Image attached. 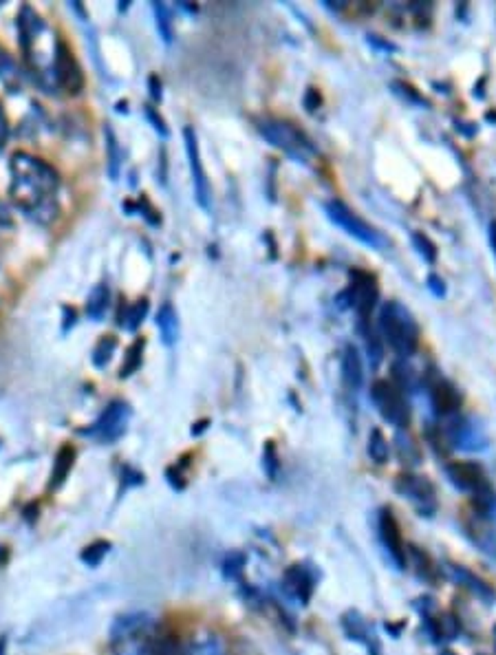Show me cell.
<instances>
[{
	"label": "cell",
	"instance_id": "ab89813d",
	"mask_svg": "<svg viewBox=\"0 0 496 655\" xmlns=\"http://www.w3.org/2000/svg\"><path fill=\"white\" fill-rule=\"evenodd\" d=\"M490 245H492V252H494V258H496V221L490 223Z\"/></svg>",
	"mask_w": 496,
	"mask_h": 655
},
{
	"label": "cell",
	"instance_id": "6da1fadb",
	"mask_svg": "<svg viewBox=\"0 0 496 655\" xmlns=\"http://www.w3.org/2000/svg\"><path fill=\"white\" fill-rule=\"evenodd\" d=\"M9 170H12L9 192L20 210L42 223L55 218V192L60 179L53 168L29 153H16L9 162Z\"/></svg>",
	"mask_w": 496,
	"mask_h": 655
},
{
	"label": "cell",
	"instance_id": "f35d334b",
	"mask_svg": "<svg viewBox=\"0 0 496 655\" xmlns=\"http://www.w3.org/2000/svg\"><path fill=\"white\" fill-rule=\"evenodd\" d=\"M0 225H12V212H9L5 201H0Z\"/></svg>",
	"mask_w": 496,
	"mask_h": 655
},
{
	"label": "cell",
	"instance_id": "4fadbf2b",
	"mask_svg": "<svg viewBox=\"0 0 496 655\" xmlns=\"http://www.w3.org/2000/svg\"><path fill=\"white\" fill-rule=\"evenodd\" d=\"M426 386H428V395L434 411L441 417H452L459 413L461 395L454 389L452 382H448L441 375H434V377H426Z\"/></svg>",
	"mask_w": 496,
	"mask_h": 655
},
{
	"label": "cell",
	"instance_id": "1f68e13d",
	"mask_svg": "<svg viewBox=\"0 0 496 655\" xmlns=\"http://www.w3.org/2000/svg\"><path fill=\"white\" fill-rule=\"evenodd\" d=\"M0 79L9 86L14 82V79H18V71H16V64H14V60L9 57L3 49H0Z\"/></svg>",
	"mask_w": 496,
	"mask_h": 655
},
{
	"label": "cell",
	"instance_id": "d590c367",
	"mask_svg": "<svg viewBox=\"0 0 496 655\" xmlns=\"http://www.w3.org/2000/svg\"><path fill=\"white\" fill-rule=\"evenodd\" d=\"M9 139V122H7V115H5V108L0 104V151L5 148Z\"/></svg>",
	"mask_w": 496,
	"mask_h": 655
},
{
	"label": "cell",
	"instance_id": "ba28073f",
	"mask_svg": "<svg viewBox=\"0 0 496 655\" xmlns=\"http://www.w3.org/2000/svg\"><path fill=\"white\" fill-rule=\"evenodd\" d=\"M183 142H185V153H187V162H190V172H192V185H194V196L196 203L207 212L212 207V190H210V181H207V175L203 170V162H201V151H198V139L192 126L183 128Z\"/></svg>",
	"mask_w": 496,
	"mask_h": 655
},
{
	"label": "cell",
	"instance_id": "8992f818",
	"mask_svg": "<svg viewBox=\"0 0 496 655\" xmlns=\"http://www.w3.org/2000/svg\"><path fill=\"white\" fill-rule=\"evenodd\" d=\"M371 400L377 413L384 422H389L395 428H406L410 424V409L406 402L404 391L389 380H375L371 386Z\"/></svg>",
	"mask_w": 496,
	"mask_h": 655
},
{
	"label": "cell",
	"instance_id": "cb8c5ba5",
	"mask_svg": "<svg viewBox=\"0 0 496 655\" xmlns=\"http://www.w3.org/2000/svg\"><path fill=\"white\" fill-rule=\"evenodd\" d=\"M146 313H148V300H137L133 305H128L122 311V316H119V324L126 326L128 331H135L137 326L144 322Z\"/></svg>",
	"mask_w": 496,
	"mask_h": 655
},
{
	"label": "cell",
	"instance_id": "44dd1931",
	"mask_svg": "<svg viewBox=\"0 0 496 655\" xmlns=\"http://www.w3.org/2000/svg\"><path fill=\"white\" fill-rule=\"evenodd\" d=\"M108 300H111V292H108V285L99 283L95 290L88 294L86 298V313L88 318H93V320H99L106 309H108Z\"/></svg>",
	"mask_w": 496,
	"mask_h": 655
},
{
	"label": "cell",
	"instance_id": "7a4b0ae2",
	"mask_svg": "<svg viewBox=\"0 0 496 655\" xmlns=\"http://www.w3.org/2000/svg\"><path fill=\"white\" fill-rule=\"evenodd\" d=\"M380 333L402 357H410L419 349V324L404 305L395 300L386 303L380 309Z\"/></svg>",
	"mask_w": 496,
	"mask_h": 655
},
{
	"label": "cell",
	"instance_id": "83f0119b",
	"mask_svg": "<svg viewBox=\"0 0 496 655\" xmlns=\"http://www.w3.org/2000/svg\"><path fill=\"white\" fill-rule=\"evenodd\" d=\"M144 346L146 342L144 340H135L131 344V349L126 353V362L122 364V369H119V377H128L133 375L139 366H142V353H144Z\"/></svg>",
	"mask_w": 496,
	"mask_h": 655
},
{
	"label": "cell",
	"instance_id": "9c48e42d",
	"mask_svg": "<svg viewBox=\"0 0 496 655\" xmlns=\"http://www.w3.org/2000/svg\"><path fill=\"white\" fill-rule=\"evenodd\" d=\"M397 492L406 496L421 516H432L436 510V492L434 485L426 476L417 474H402L397 479Z\"/></svg>",
	"mask_w": 496,
	"mask_h": 655
},
{
	"label": "cell",
	"instance_id": "5b68a950",
	"mask_svg": "<svg viewBox=\"0 0 496 655\" xmlns=\"http://www.w3.org/2000/svg\"><path fill=\"white\" fill-rule=\"evenodd\" d=\"M258 131H261V135L274 148L293 157L296 162L306 164V159L313 153V146L309 139L300 131H296L291 124L280 122V119H261V122H258Z\"/></svg>",
	"mask_w": 496,
	"mask_h": 655
},
{
	"label": "cell",
	"instance_id": "5bb4252c",
	"mask_svg": "<svg viewBox=\"0 0 496 655\" xmlns=\"http://www.w3.org/2000/svg\"><path fill=\"white\" fill-rule=\"evenodd\" d=\"M313 587H315V580L311 571L304 567V565H289V567L285 569L283 574V589L296 598L300 604H306L311 600L313 595Z\"/></svg>",
	"mask_w": 496,
	"mask_h": 655
},
{
	"label": "cell",
	"instance_id": "d6a6232c",
	"mask_svg": "<svg viewBox=\"0 0 496 655\" xmlns=\"http://www.w3.org/2000/svg\"><path fill=\"white\" fill-rule=\"evenodd\" d=\"M151 655H181V647H179L174 638H164L161 642L155 644Z\"/></svg>",
	"mask_w": 496,
	"mask_h": 655
},
{
	"label": "cell",
	"instance_id": "e0dca14e",
	"mask_svg": "<svg viewBox=\"0 0 496 655\" xmlns=\"http://www.w3.org/2000/svg\"><path fill=\"white\" fill-rule=\"evenodd\" d=\"M342 380L346 384L349 391H360L364 384V366H362V357L357 353V349L353 344H346L342 351Z\"/></svg>",
	"mask_w": 496,
	"mask_h": 655
},
{
	"label": "cell",
	"instance_id": "9a60e30c",
	"mask_svg": "<svg viewBox=\"0 0 496 655\" xmlns=\"http://www.w3.org/2000/svg\"><path fill=\"white\" fill-rule=\"evenodd\" d=\"M463 528L476 548H481L490 556H496V530L490 525L488 516L481 514V512H474L472 519L463 523Z\"/></svg>",
	"mask_w": 496,
	"mask_h": 655
},
{
	"label": "cell",
	"instance_id": "3957f363",
	"mask_svg": "<svg viewBox=\"0 0 496 655\" xmlns=\"http://www.w3.org/2000/svg\"><path fill=\"white\" fill-rule=\"evenodd\" d=\"M153 647L151 615L128 613L113 624L111 649L115 655H151Z\"/></svg>",
	"mask_w": 496,
	"mask_h": 655
},
{
	"label": "cell",
	"instance_id": "836d02e7",
	"mask_svg": "<svg viewBox=\"0 0 496 655\" xmlns=\"http://www.w3.org/2000/svg\"><path fill=\"white\" fill-rule=\"evenodd\" d=\"M302 104L306 108V113H315L322 104V97L317 93V88H306V93L302 97Z\"/></svg>",
	"mask_w": 496,
	"mask_h": 655
},
{
	"label": "cell",
	"instance_id": "d4e9b609",
	"mask_svg": "<svg viewBox=\"0 0 496 655\" xmlns=\"http://www.w3.org/2000/svg\"><path fill=\"white\" fill-rule=\"evenodd\" d=\"M106 162H108V175L111 179H117L119 177V164H122V153H119V144L115 139V133L113 128L106 126Z\"/></svg>",
	"mask_w": 496,
	"mask_h": 655
},
{
	"label": "cell",
	"instance_id": "30bf717a",
	"mask_svg": "<svg viewBox=\"0 0 496 655\" xmlns=\"http://www.w3.org/2000/svg\"><path fill=\"white\" fill-rule=\"evenodd\" d=\"M53 77L66 93H73V95L82 91V86H84L82 68H79L77 60L71 53V49H68L64 42L55 44V51H53Z\"/></svg>",
	"mask_w": 496,
	"mask_h": 655
},
{
	"label": "cell",
	"instance_id": "4dcf8cb0",
	"mask_svg": "<svg viewBox=\"0 0 496 655\" xmlns=\"http://www.w3.org/2000/svg\"><path fill=\"white\" fill-rule=\"evenodd\" d=\"M73 454H75L73 448H68V446H64V448L57 452V463H55V472H53L55 483H62V481H64V476H66L68 468L73 465Z\"/></svg>",
	"mask_w": 496,
	"mask_h": 655
},
{
	"label": "cell",
	"instance_id": "b9f144b4",
	"mask_svg": "<svg viewBox=\"0 0 496 655\" xmlns=\"http://www.w3.org/2000/svg\"><path fill=\"white\" fill-rule=\"evenodd\" d=\"M492 638H494V651H496V624H494V629H492Z\"/></svg>",
	"mask_w": 496,
	"mask_h": 655
},
{
	"label": "cell",
	"instance_id": "277c9868",
	"mask_svg": "<svg viewBox=\"0 0 496 655\" xmlns=\"http://www.w3.org/2000/svg\"><path fill=\"white\" fill-rule=\"evenodd\" d=\"M324 212H326V216H329L331 223H335L340 230H344L349 236H353L355 241H360L362 245H369V247H373V250H382V247L386 245L384 236L377 232L373 225L366 223L360 214L353 212L344 201H340V198L326 201Z\"/></svg>",
	"mask_w": 496,
	"mask_h": 655
},
{
	"label": "cell",
	"instance_id": "4316f807",
	"mask_svg": "<svg viewBox=\"0 0 496 655\" xmlns=\"http://www.w3.org/2000/svg\"><path fill=\"white\" fill-rule=\"evenodd\" d=\"M115 349H117V340L113 335H104L102 340L97 342V346L93 349V364L97 369H104V366L111 362Z\"/></svg>",
	"mask_w": 496,
	"mask_h": 655
},
{
	"label": "cell",
	"instance_id": "ee69618b",
	"mask_svg": "<svg viewBox=\"0 0 496 655\" xmlns=\"http://www.w3.org/2000/svg\"><path fill=\"white\" fill-rule=\"evenodd\" d=\"M479 655H483V653H479Z\"/></svg>",
	"mask_w": 496,
	"mask_h": 655
},
{
	"label": "cell",
	"instance_id": "484cf974",
	"mask_svg": "<svg viewBox=\"0 0 496 655\" xmlns=\"http://www.w3.org/2000/svg\"><path fill=\"white\" fill-rule=\"evenodd\" d=\"M397 450H400V459L404 461V463H410V465H417L419 463V459H421V452H419V448H417V444L413 441V437L410 435H404V433H400L397 435Z\"/></svg>",
	"mask_w": 496,
	"mask_h": 655
},
{
	"label": "cell",
	"instance_id": "603a6c76",
	"mask_svg": "<svg viewBox=\"0 0 496 655\" xmlns=\"http://www.w3.org/2000/svg\"><path fill=\"white\" fill-rule=\"evenodd\" d=\"M187 655H230L227 653V647L225 642L218 638V635H203V638H198Z\"/></svg>",
	"mask_w": 496,
	"mask_h": 655
},
{
	"label": "cell",
	"instance_id": "7402d4cb",
	"mask_svg": "<svg viewBox=\"0 0 496 655\" xmlns=\"http://www.w3.org/2000/svg\"><path fill=\"white\" fill-rule=\"evenodd\" d=\"M366 450H369V457L371 461L377 463V465H384L389 461V454H391V446H389V439L384 437V433L380 428H373L371 435H369V446H366Z\"/></svg>",
	"mask_w": 496,
	"mask_h": 655
},
{
	"label": "cell",
	"instance_id": "d6986e66",
	"mask_svg": "<svg viewBox=\"0 0 496 655\" xmlns=\"http://www.w3.org/2000/svg\"><path fill=\"white\" fill-rule=\"evenodd\" d=\"M157 326L159 333H161L164 342L168 346H172L179 340V316L174 311V307L170 303H166L157 313Z\"/></svg>",
	"mask_w": 496,
	"mask_h": 655
},
{
	"label": "cell",
	"instance_id": "7bdbcfd3",
	"mask_svg": "<svg viewBox=\"0 0 496 655\" xmlns=\"http://www.w3.org/2000/svg\"><path fill=\"white\" fill-rule=\"evenodd\" d=\"M439 655H454V653H452V651H441Z\"/></svg>",
	"mask_w": 496,
	"mask_h": 655
},
{
	"label": "cell",
	"instance_id": "f1b7e54d",
	"mask_svg": "<svg viewBox=\"0 0 496 655\" xmlns=\"http://www.w3.org/2000/svg\"><path fill=\"white\" fill-rule=\"evenodd\" d=\"M155 9V18H157V29H159V36L164 38L166 44L172 42V20H170V9H168L164 3H155L153 5Z\"/></svg>",
	"mask_w": 496,
	"mask_h": 655
},
{
	"label": "cell",
	"instance_id": "f546056e",
	"mask_svg": "<svg viewBox=\"0 0 496 655\" xmlns=\"http://www.w3.org/2000/svg\"><path fill=\"white\" fill-rule=\"evenodd\" d=\"M413 245L417 247V252H419L426 263L432 265L436 261V245L423 232H413Z\"/></svg>",
	"mask_w": 496,
	"mask_h": 655
},
{
	"label": "cell",
	"instance_id": "8fae6325",
	"mask_svg": "<svg viewBox=\"0 0 496 655\" xmlns=\"http://www.w3.org/2000/svg\"><path fill=\"white\" fill-rule=\"evenodd\" d=\"M128 420H131V406L126 402H113L108 409L102 413V417L93 424V428L88 435L95 437L99 441H115L126 433Z\"/></svg>",
	"mask_w": 496,
	"mask_h": 655
},
{
	"label": "cell",
	"instance_id": "e575fe53",
	"mask_svg": "<svg viewBox=\"0 0 496 655\" xmlns=\"http://www.w3.org/2000/svg\"><path fill=\"white\" fill-rule=\"evenodd\" d=\"M265 461H267V472H270V476L274 479L276 470H278V454H276V448H274L272 441H267V446H265Z\"/></svg>",
	"mask_w": 496,
	"mask_h": 655
},
{
	"label": "cell",
	"instance_id": "7c38bea8",
	"mask_svg": "<svg viewBox=\"0 0 496 655\" xmlns=\"http://www.w3.org/2000/svg\"><path fill=\"white\" fill-rule=\"evenodd\" d=\"M377 525H380V539L384 543L386 552H389V556L393 558V563L400 569H406V565H408V556H406V545H404V539H402L400 523H397L393 512L391 510H382Z\"/></svg>",
	"mask_w": 496,
	"mask_h": 655
},
{
	"label": "cell",
	"instance_id": "ac0fdd59",
	"mask_svg": "<svg viewBox=\"0 0 496 655\" xmlns=\"http://www.w3.org/2000/svg\"><path fill=\"white\" fill-rule=\"evenodd\" d=\"M448 574L452 576V580H456L459 585H463V587H468L472 593L479 595L481 600H485V602L496 600V591H494V589H492L490 585L485 582L483 578H479V576H476V574H472L470 569L461 567V565H450V567H448Z\"/></svg>",
	"mask_w": 496,
	"mask_h": 655
},
{
	"label": "cell",
	"instance_id": "8d00e7d4",
	"mask_svg": "<svg viewBox=\"0 0 496 655\" xmlns=\"http://www.w3.org/2000/svg\"><path fill=\"white\" fill-rule=\"evenodd\" d=\"M428 287H430V292L436 296V298H441L443 294H445V287H443V281L439 276H428Z\"/></svg>",
	"mask_w": 496,
	"mask_h": 655
},
{
	"label": "cell",
	"instance_id": "60d3db41",
	"mask_svg": "<svg viewBox=\"0 0 496 655\" xmlns=\"http://www.w3.org/2000/svg\"><path fill=\"white\" fill-rule=\"evenodd\" d=\"M151 84H153V97L159 99V97H161V88H157V77L151 79Z\"/></svg>",
	"mask_w": 496,
	"mask_h": 655
},
{
	"label": "cell",
	"instance_id": "74e56055",
	"mask_svg": "<svg viewBox=\"0 0 496 655\" xmlns=\"http://www.w3.org/2000/svg\"><path fill=\"white\" fill-rule=\"evenodd\" d=\"M146 115H148V119H151V122L155 124V128H157V131H159V133H161V135L166 137V135H168V128H166V124H164V119H161V117H157V115H155V111H153V108H146Z\"/></svg>",
	"mask_w": 496,
	"mask_h": 655
},
{
	"label": "cell",
	"instance_id": "52a82bcc",
	"mask_svg": "<svg viewBox=\"0 0 496 655\" xmlns=\"http://www.w3.org/2000/svg\"><path fill=\"white\" fill-rule=\"evenodd\" d=\"M380 298V290L375 285V278L364 272H351V285L340 294L342 307L355 309L360 320H369V313Z\"/></svg>",
	"mask_w": 496,
	"mask_h": 655
},
{
	"label": "cell",
	"instance_id": "ffe728a7",
	"mask_svg": "<svg viewBox=\"0 0 496 655\" xmlns=\"http://www.w3.org/2000/svg\"><path fill=\"white\" fill-rule=\"evenodd\" d=\"M360 333L364 337V344H366V353H369V362L373 369L382 364L384 360V346H382V337H377L375 329L369 324V320H360Z\"/></svg>",
	"mask_w": 496,
	"mask_h": 655
},
{
	"label": "cell",
	"instance_id": "2e32d148",
	"mask_svg": "<svg viewBox=\"0 0 496 655\" xmlns=\"http://www.w3.org/2000/svg\"><path fill=\"white\" fill-rule=\"evenodd\" d=\"M342 629L351 640L366 644V649H369L371 655H382L380 642H377V638L373 635L369 622H366L357 611H346L342 615Z\"/></svg>",
	"mask_w": 496,
	"mask_h": 655
}]
</instances>
